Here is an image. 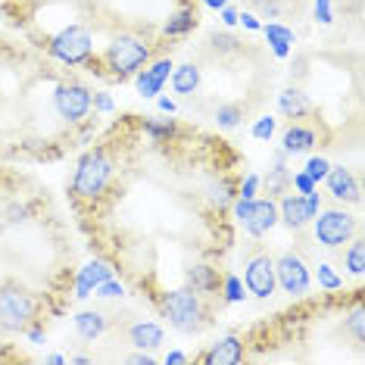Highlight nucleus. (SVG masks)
Masks as SVG:
<instances>
[{"mask_svg":"<svg viewBox=\"0 0 365 365\" xmlns=\"http://www.w3.org/2000/svg\"><path fill=\"white\" fill-rule=\"evenodd\" d=\"M38 315V297L22 284H4L0 287V331L4 334H19L26 331Z\"/></svg>","mask_w":365,"mask_h":365,"instance_id":"obj_1","label":"nucleus"},{"mask_svg":"<svg viewBox=\"0 0 365 365\" xmlns=\"http://www.w3.org/2000/svg\"><path fill=\"white\" fill-rule=\"evenodd\" d=\"M113 178V160L106 150H88L78 160L76 178H72V194L78 200H97V197L106 190Z\"/></svg>","mask_w":365,"mask_h":365,"instance_id":"obj_2","label":"nucleus"},{"mask_svg":"<svg viewBox=\"0 0 365 365\" xmlns=\"http://www.w3.org/2000/svg\"><path fill=\"white\" fill-rule=\"evenodd\" d=\"M106 69L113 72V78H131L138 69H144L150 60V44L138 35H115L103 53Z\"/></svg>","mask_w":365,"mask_h":365,"instance_id":"obj_3","label":"nucleus"},{"mask_svg":"<svg viewBox=\"0 0 365 365\" xmlns=\"http://www.w3.org/2000/svg\"><path fill=\"white\" fill-rule=\"evenodd\" d=\"M163 315L169 319L172 328L190 334L203 325V303L194 290H172L163 297Z\"/></svg>","mask_w":365,"mask_h":365,"instance_id":"obj_4","label":"nucleus"},{"mask_svg":"<svg viewBox=\"0 0 365 365\" xmlns=\"http://www.w3.org/2000/svg\"><path fill=\"white\" fill-rule=\"evenodd\" d=\"M231 203H235V215L240 219V225H244L247 235L262 237L278 225V203L272 200V197H265V200H256V197L253 200L235 197Z\"/></svg>","mask_w":365,"mask_h":365,"instance_id":"obj_5","label":"nucleus"},{"mask_svg":"<svg viewBox=\"0 0 365 365\" xmlns=\"http://www.w3.org/2000/svg\"><path fill=\"white\" fill-rule=\"evenodd\" d=\"M94 53V41L85 26H66L60 35L51 41V56L66 66H85Z\"/></svg>","mask_w":365,"mask_h":365,"instance_id":"obj_6","label":"nucleus"},{"mask_svg":"<svg viewBox=\"0 0 365 365\" xmlns=\"http://www.w3.org/2000/svg\"><path fill=\"white\" fill-rule=\"evenodd\" d=\"M53 106L60 113V119H66L69 125H78L81 119H88L91 106H94V94L78 81H63L53 94Z\"/></svg>","mask_w":365,"mask_h":365,"instance_id":"obj_7","label":"nucleus"},{"mask_svg":"<svg viewBox=\"0 0 365 365\" xmlns=\"http://www.w3.org/2000/svg\"><path fill=\"white\" fill-rule=\"evenodd\" d=\"M353 235H356V219L344 210H328L315 219V240H319L322 247H340Z\"/></svg>","mask_w":365,"mask_h":365,"instance_id":"obj_8","label":"nucleus"},{"mask_svg":"<svg viewBox=\"0 0 365 365\" xmlns=\"http://www.w3.org/2000/svg\"><path fill=\"white\" fill-rule=\"evenodd\" d=\"M319 206H322L319 190H309V194H287L284 200H281V206H278V219H284L287 228L300 231L315 219Z\"/></svg>","mask_w":365,"mask_h":365,"instance_id":"obj_9","label":"nucleus"},{"mask_svg":"<svg viewBox=\"0 0 365 365\" xmlns=\"http://www.w3.org/2000/svg\"><path fill=\"white\" fill-rule=\"evenodd\" d=\"M275 278H278L281 290L290 294V297H303L306 290H309V284H312L306 262L300 259V256H294V253H281L275 259Z\"/></svg>","mask_w":365,"mask_h":365,"instance_id":"obj_10","label":"nucleus"},{"mask_svg":"<svg viewBox=\"0 0 365 365\" xmlns=\"http://www.w3.org/2000/svg\"><path fill=\"white\" fill-rule=\"evenodd\" d=\"M244 284L253 297L259 300H269L278 287V278H275V259L272 256H253L247 262V272H244Z\"/></svg>","mask_w":365,"mask_h":365,"instance_id":"obj_11","label":"nucleus"},{"mask_svg":"<svg viewBox=\"0 0 365 365\" xmlns=\"http://www.w3.org/2000/svg\"><path fill=\"white\" fill-rule=\"evenodd\" d=\"M172 60L165 56V60H156V63H150L147 69H138L135 72V88L140 91L144 97H156L163 91V85L169 81V76H172Z\"/></svg>","mask_w":365,"mask_h":365,"instance_id":"obj_12","label":"nucleus"},{"mask_svg":"<svg viewBox=\"0 0 365 365\" xmlns=\"http://www.w3.org/2000/svg\"><path fill=\"white\" fill-rule=\"evenodd\" d=\"M328 190L334 200H346V203H359L362 194H359V181L353 178L350 169H344V165H337V169H328Z\"/></svg>","mask_w":365,"mask_h":365,"instance_id":"obj_13","label":"nucleus"},{"mask_svg":"<svg viewBox=\"0 0 365 365\" xmlns=\"http://www.w3.org/2000/svg\"><path fill=\"white\" fill-rule=\"evenodd\" d=\"M106 278H113V269L106 262H88L85 269L78 272V281H76V297L85 300L97 290V284H103Z\"/></svg>","mask_w":365,"mask_h":365,"instance_id":"obj_14","label":"nucleus"},{"mask_svg":"<svg viewBox=\"0 0 365 365\" xmlns=\"http://www.w3.org/2000/svg\"><path fill=\"white\" fill-rule=\"evenodd\" d=\"M240 359H244V344H240L235 334L222 337L219 344H215L212 350L203 356V362H206V365H237Z\"/></svg>","mask_w":365,"mask_h":365,"instance_id":"obj_15","label":"nucleus"},{"mask_svg":"<svg viewBox=\"0 0 365 365\" xmlns=\"http://www.w3.org/2000/svg\"><path fill=\"white\" fill-rule=\"evenodd\" d=\"M128 337L131 344L138 346V350H156V346L163 344V328L156 325V322H138V325L128 328Z\"/></svg>","mask_w":365,"mask_h":365,"instance_id":"obj_16","label":"nucleus"},{"mask_svg":"<svg viewBox=\"0 0 365 365\" xmlns=\"http://www.w3.org/2000/svg\"><path fill=\"white\" fill-rule=\"evenodd\" d=\"M197 22H200V16H197L194 6H181L175 16H169V22L163 26V35L165 38H181V35H187V31H194Z\"/></svg>","mask_w":365,"mask_h":365,"instance_id":"obj_17","label":"nucleus"},{"mask_svg":"<svg viewBox=\"0 0 365 365\" xmlns=\"http://www.w3.org/2000/svg\"><path fill=\"white\" fill-rule=\"evenodd\" d=\"M265 38H269V44H272V53L278 56V60H284V56L290 53V44H294V31H290L287 26H281V22H269V26H262L259 29Z\"/></svg>","mask_w":365,"mask_h":365,"instance_id":"obj_18","label":"nucleus"},{"mask_svg":"<svg viewBox=\"0 0 365 365\" xmlns=\"http://www.w3.org/2000/svg\"><path fill=\"white\" fill-rule=\"evenodd\" d=\"M281 144H284V153H309L315 147V131L306 125H290L281 138Z\"/></svg>","mask_w":365,"mask_h":365,"instance_id":"obj_19","label":"nucleus"},{"mask_svg":"<svg viewBox=\"0 0 365 365\" xmlns=\"http://www.w3.org/2000/svg\"><path fill=\"white\" fill-rule=\"evenodd\" d=\"M278 110L284 113L287 119H303L312 106H309V101H306V94L300 88H287V91H281V97H278Z\"/></svg>","mask_w":365,"mask_h":365,"instance_id":"obj_20","label":"nucleus"},{"mask_svg":"<svg viewBox=\"0 0 365 365\" xmlns=\"http://www.w3.org/2000/svg\"><path fill=\"white\" fill-rule=\"evenodd\" d=\"M172 88H175V94H194L200 88V69L194 63L175 66L172 69Z\"/></svg>","mask_w":365,"mask_h":365,"instance_id":"obj_21","label":"nucleus"},{"mask_svg":"<svg viewBox=\"0 0 365 365\" xmlns=\"http://www.w3.org/2000/svg\"><path fill=\"white\" fill-rule=\"evenodd\" d=\"M76 331L85 340H97L106 331V319H103V312H97V309H85V312H78L76 315Z\"/></svg>","mask_w":365,"mask_h":365,"instance_id":"obj_22","label":"nucleus"},{"mask_svg":"<svg viewBox=\"0 0 365 365\" xmlns=\"http://www.w3.org/2000/svg\"><path fill=\"white\" fill-rule=\"evenodd\" d=\"M187 281L194 284V294H210V290H219V272L210 269V265H194L187 272Z\"/></svg>","mask_w":365,"mask_h":365,"instance_id":"obj_23","label":"nucleus"},{"mask_svg":"<svg viewBox=\"0 0 365 365\" xmlns=\"http://www.w3.org/2000/svg\"><path fill=\"white\" fill-rule=\"evenodd\" d=\"M206 194H210V200L222 210V206H228L231 200H235L237 190H235V185H231V178H215V181H210Z\"/></svg>","mask_w":365,"mask_h":365,"instance_id":"obj_24","label":"nucleus"},{"mask_svg":"<svg viewBox=\"0 0 365 365\" xmlns=\"http://www.w3.org/2000/svg\"><path fill=\"white\" fill-rule=\"evenodd\" d=\"M344 259H346V269H350V275L359 278L362 272H365V240L356 237L353 244H350V250H346Z\"/></svg>","mask_w":365,"mask_h":365,"instance_id":"obj_25","label":"nucleus"},{"mask_svg":"<svg viewBox=\"0 0 365 365\" xmlns=\"http://www.w3.org/2000/svg\"><path fill=\"white\" fill-rule=\"evenodd\" d=\"M240 119H244V110H240L237 103H222L219 110H215V122H219L222 128H235Z\"/></svg>","mask_w":365,"mask_h":365,"instance_id":"obj_26","label":"nucleus"},{"mask_svg":"<svg viewBox=\"0 0 365 365\" xmlns=\"http://www.w3.org/2000/svg\"><path fill=\"white\" fill-rule=\"evenodd\" d=\"M144 131L150 135L153 140H169L172 135H175V122L172 119H165V122H144Z\"/></svg>","mask_w":365,"mask_h":365,"instance_id":"obj_27","label":"nucleus"},{"mask_svg":"<svg viewBox=\"0 0 365 365\" xmlns=\"http://www.w3.org/2000/svg\"><path fill=\"white\" fill-rule=\"evenodd\" d=\"M319 284L325 287V290H340V287H344V278H340L337 272L331 269V265L322 262V265H319Z\"/></svg>","mask_w":365,"mask_h":365,"instance_id":"obj_28","label":"nucleus"},{"mask_svg":"<svg viewBox=\"0 0 365 365\" xmlns=\"http://www.w3.org/2000/svg\"><path fill=\"white\" fill-rule=\"evenodd\" d=\"M328 169H331V163L325 160V156H312V160L306 163V175H309L315 185H319V181L328 175Z\"/></svg>","mask_w":365,"mask_h":365,"instance_id":"obj_29","label":"nucleus"},{"mask_svg":"<svg viewBox=\"0 0 365 365\" xmlns=\"http://www.w3.org/2000/svg\"><path fill=\"white\" fill-rule=\"evenodd\" d=\"M346 328L353 331L356 344H362V340H365V315H362V306H356V309L350 312V319H346Z\"/></svg>","mask_w":365,"mask_h":365,"instance_id":"obj_30","label":"nucleus"},{"mask_svg":"<svg viewBox=\"0 0 365 365\" xmlns=\"http://www.w3.org/2000/svg\"><path fill=\"white\" fill-rule=\"evenodd\" d=\"M272 135H275V119H272V115H262V119H256V125H253V138H259V140H272Z\"/></svg>","mask_w":365,"mask_h":365,"instance_id":"obj_31","label":"nucleus"},{"mask_svg":"<svg viewBox=\"0 0 365 365\" xmlns=\"http://www.w3.org/2000/svg\"><path fill=\"white\" fill-rule=\"evenodd\" d=\"M225 300L228 303H240V300H244V284H240V278H235V275L225 278Z\"/></svg>","mask_w":365,"mask_h":365,"instance_id":"obj_32","label":"nucleus"},{"mask_svg":"<svg viewBox=\"0 0 365 365\" xmlns=\"http://www.w3.org/2000/svg\"><path fill=\"white\" fill-rule=\"evenodd\" d=\"M97 297H122L125 294V287H122V281H115V278H106L103 284H97V290H94Z\"/></svg>","mask_w":365,"mask_h":365,"instance_id":"obj_33","label":"nucleus"},{"mask_svg":"<svg viewBox=\"0 0 365 365\" xmlns=\"http://www.w3.org/2000/svg\"><path fill=\"white\" fill-rule=\"evenodd\" d=\"M315 19L322 26H331L334 22V13H331V0H315Z\"/></svg>","mask_w":365,"mask_h":365,"instance_id":"obj_34","label":"nucleus"},{"mask_svg":"<svg viewBox=\"0 0 365 365\" xmlns=\"http://www.w3.org/2000/svg\"><path fill=\"white\" fill-rule=\"evenodd\" d=\"M290 185H294L297 190H300V194H309V190H315L319 185H315V181L306 175V172H297V175H290Z\"/></svg>","mask_w":365,"mask_h":365,"instance_id":"obj_35","label":"nucleus"},{"mask_svg":"<svg viewBox=\"0 0 365 365\" xmlns=\"http://www.w3.org/2000/svg\"><path fill=\"white\" fill-rule=\"evenodd\" d=\"M256 190H259V175H247V181L237 190V197H244V200H253Z\"/></svg>","mask_w":365,"mask_h":365,"instance_id":"obj_36","label":"nucleus"},{"mask_svg":"<svg viewBox=\"0 0 365 365\" xmlns=\"http://www.w3.org/2000/svg\"><path fill=\"white\" fill-rule=\"evenodd\" d=\"M237 22H244V26L250 29V31H259V29H262L259 16H253V13H240V16H237Z\"/></svg>","mask_w":365,"mask_h":365,"instance_id":"obj_37","label":"nucleus"},{"mask_svg":"<svg viewBox=\"0 0 365 365\" xmlns=\"http://www.w3.org/2000/svg\"><path fill=\"white\" fill-rule=\"evenodd\" d=\"M94 106L101 113H113V97L110 94H94Z\"/></svg>","mask_w":365,"mask_h":365,"instance_id":"obj_38","label":"nucleus"},{"mask_svg":"<svg viewBox=\"0 0 365 365\" xmlns=\"http://www.w3.org/2000/svg\"><path fill=\"white\" fill-rule=\"evenodd\" d=\"M259 10L265 16H272V19H278V16H281V6L275 4V0H259Z\"/></svg>","mask_w":365,"mask_h":365,"instance_id":"obj_39","label":"nucleus"},{"mask_svg":"<svg viewBox=\"0 0 365 365\" xmlns=\"http://www.w3.org/2000/svg\"><path fill=\"white\" fill-rule=\"evenodd\" d=\"M128 362H135V365H153V356L147 353V350H140V353H135V356H131Z\"/></svg>","mask_w":365,"mask_h":365,"instance_id":"obj_40","label":"nucleus"},{"mask_svg":"<svg viewBox=\"0 0 365 365\" xmlns=\"http://www.w3.org/2000/svg\"><path fill=\"white\" fill-rule=\"evenodd\" d=\"M237 10H231V6H222V22H225V26H235L237 22Z\"/></svg>","mask_w":365,"mask_h":365,"instance_id":"obj_41","label":"nucleus"},{"mask_svg":"<svg viewBox=\"0 0 365 365\" xmlns=\"http://www.w3.org/2000/svg\"><path fill=\"white\" fill-rule=\"evenodd\" d=\"M26 334H29L31 340H35V344H41V340L47 337V334H44V328H41V325H29V328H26Z\"/></svg>","mask_w":365,"mask_h":365,"instance_id":"obj_42","label":"nucleus"},{"mask_svg":"<svg viewBox=\"0 0 365 365\" xmlns=\"http://www.w3.org/2000/svg\"><path fill=\"white\" fill-rule=\"evenodd\" d=\"M26 219V206H13L10 210V222H22Z\"/></svg>","mask_w":365,"mask_h":365,"instance_id":"obj_43","label":"nucleus"},{"mask_svg":"<svg viewBox=\"0 0 365 365\" xmlns=\"http://www.w3.org/2000/svg\"><path fill=\"white\" fill-rule=\"evenodd\" d=\"M160 110L172 115V113H175V103H172V101H169V97H160Z\"/></svg>","mask_w":365,"mask_h":365,"instance_id":"obj_44","label":"nucleus"},{"mask_svg":"<svg viewBox=\"0 0 365 365\" xmlns=\"http://www.w3.org/2000/svg\"><path fill=\"white\" fill-rule=\"evenodd\" d=\"M165 362H172V365H181V362H187V356H185V353H169V356H165Z\"/></svg>","mask_w":365,"mask_h":365,"instance_id":"obj_45","label":"nucleus"},{"mask_svg":"<svg viewBox=\"0 0 365 365\" xmlns=\"http://www.w3.org/2000/svg\"><path fill=\"white\" fill-rule=\"evenodd\" d=\"M200 4L212 6V10H222V6H228V0H200Z\"/></svg>","mask_w":365,"mask_h":365,"instance_id":"obj_46","label":"nucleus"},{"mask_svg":"<svg viewBox=\"0 0 365 365\" xmlns=\"http://www.w3.org/2000/svg\"><path fill=\"white\" fill-rule=\"evenodd\" d=\"M47 362H51V365H63L66 359H63V356H47Z\"/></svg>","mask_w":365,"mask_h":365,"instance_id":"obj_47","label":"nucleus"}]
</instances>
